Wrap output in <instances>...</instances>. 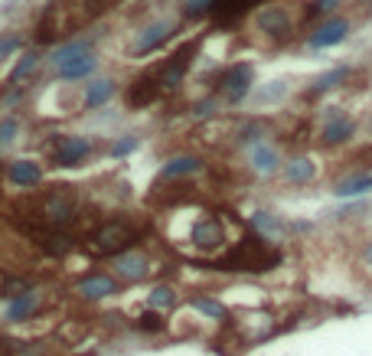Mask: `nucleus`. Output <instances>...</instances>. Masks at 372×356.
Listing matches in <instances>:
<instances>
[{
	"label": "nucleus",
	"mask_w": 372,
	"mask_h": 356,
	"mask_svg": "<svg viewBox=\"0 0 372 356\" xmlns=\"http://www.w3.org/2000/svg\"><path fill=\"white\" fill-rule=\"evenodd\" d=\"M277 261H281L277 248H271L261 236H248L242 242H235L232 252H225L219 268L223 271H271Z\"/></svg>",
	"instance_id": "f257e3e1"
},
{
	"label": "nucleus",
	"mask_w": 372,
	"mask_h": 356,
	"mask_svg": "<svg viewBox=\"0 0 372 356\" xmlns=\"http://www.w3.org/2000/svg\"><path fill=\"white\" fill-rule=\"evenodd\" d=\"M134 242H138V229H131V222L108 219L92 236V252H98V255H128Z\"/></svg>",
	"instance_id": "f03ea898"
},
{
	"label": "nucleus",
	"mask_w": 372,
	"mask_h": 356,
	"mask_svg": "<svg viewBox=\"0 0 372 356\" xmlns=\"http://www.w3.org/2000/svg\"><path fill=\"white\" fill-rule=\"evenodd\" d=\"M252 79H255V69L248 63H235L229 65L223 72V79H219V86H223L225 98L229 102H242L248 92H252Z\"/></svg>",
	"instance_id": "7ed1b4c3"
},
{
	"label": "nucleus",
	"mask_w": 372,
	"mask_h": 356,
	"mask_svg": "<svg viewBox=\"0 0 372 356\" xmlns=\"http://www.w3.org/2000/svg\"><path fill=\"white\" fill-rule=\"evenodd\" d=\"M196 40L193 43H186L180 49L177 56H170V63L160 69V76H157V82H160V88H177L183 82V76H186V69H190V63H193V53H196Z\"/></svg>",
	"instance_id": "20e7f679"
},
{
	"label": "nucleus",
	"mask_w": 372,
	"mask_h": 356,
	"mask_svg": "<svg viewBox=\"0 0 372 356\" xmlns=\"http://www.w3.org/2000/svg\"><path fill=\"white\" fill-rule=\"evenodd\" d=\"M346 36H350V20H346V17H330V20H323L317 30L310 33L307 43L314 46V49H327V46L343 43Z\"/></svg>",
	"instance_id": "39448f33"
},
{
	"label": "nucleus",
	"mask_w": 372,
	"mask_h": 356,
	"mask_svg": "<svg viewBox=\"0 0 372 356\" xmlns=\"http://www.w3.org/2000/svg\"><path fill=\"white\" fill-rule=\"evenodd\" d=\"M92 154V144L86 138H59L53 147V163L56 167H79Z\"/></svg>",
	"instance_id": "423d86ee"
},
{
	"label": "nucleus",
	"mask_w": 372,
	"mask_h": 356,
	"mask_svg": "<svg viewBox=\"0 0 372 356\" xmlns=\"http://www.w3.org/2000/svg\"><path fill=\"white\" fill-rule=\"evenodd\" d=\"M261 0H216L213 3V17L219 23H235L242 20L248 10H255Z\"/></svg>",
	"instance_id": "0eeeda50"
},
{
	"label": "nucleus",
	"mask_w": 372,
	"mask_h": 356,
	"mask_svg": "<svg viewBox=\"0 0 372 356\" xmlns=\"http://www.w3.org/2000/svg\"><path fill=\"white\" fill-rule=\"evenodd\" d=\"M7 177H10L17 186H40L43 184V167L33 161H13L7 167Z\"/></svg>",
	"instance_id": "6e6552de"
},
{
	"label": "nucleus",
	"mask_w": 372,
	"mask_h": 356,
	"mask_svg": "<svg viewBox=\"0 0 372 356\" xmlns=\"http://www.w3.org/2000/svg\"><path fill=\"white\" fill-rule=\"evenodd\" d=\"M170 30H173V23L170 20H160V23H150L147 30H144V36L138 40V56H147V53H154L167 36H170Z\"/></svg>",
	"instance_id": "1a4fd4ad"
},
{
	"label": "nucleus",
	"mask_w": 372,
	"mask_h": 356,
	"mask_svg": "<svg viewBox=\"0 0 372 356\" xmlns=\"http://www.w3.org/2000/svg\"><path fill=\"white\" fill-rule=\"evenodd\" d=\"M350 138H353V121L346 115H337V108H333V118L323 124V144H343Z\"/></svg>",
	"instance_id": "9d476101"
},
{
	"label": "nucleus",
	"mask_w": 372,
	"mask_h": 356,
	"mask_svg": "<svg viewBox=\"0 0 372 356\" xmlns=\"http://www.w3.org/2000/svg\"><path fill=\"white\" fill-rule=\"evenodd\" d=\"M258 26H261V33H275V36H284L291 30L287 13L281 7H265V10L258 13Z\"/></svg>",
	"instance_id": "9b49d317"
},
{
	"label": "nucleus",
	"mask_w": 372,
	"mask_h": 356,
	"mask_svg": "<svg viewBox=\"0 0 372 356\" xmlns=\"http://www.w3.org/2000/svg\"><path fill=\"white\" fill-rule=\"evenodd\" d=\"M372 190V173H353V177H346V180H340V184L333 186V193L343 196V200H350V196H362Z\"/></svg>",
	"instance_id": "f8f14e48"
},
{
	"label": "nucleus",
	"mask_w": 372,
	"mask_h": 356,
	"mask_svg": "<svg viewBox=\"0 0 372 356\" xmlns=\"http://www.w3.org/2000/svg\"><path fill=\"white\" fill-rule=\"evenodd\" d=\"M163 88H160V82L157 79H150V76H144V79H138L134 86H131V92H128V102L131 105H150L154 98L160 95Z\"/></svg>",
	"instance_id": "ddd939ff"
},
{
	"label": "nucleus",
	"mask_w": 372,
	"mask_h": 356,
	"mask_svg": "<svg viewBox=\"0 0 372 356\" xmlns=\"http://www.w3.org/2000/svg\"><path fill=\"white\" fill-rule=\"evenodd\" d=\"M115 291V278H108V275H92L79 284V294L88 298V301H95V298H108V294Z\"/></svg>",
	"instance_id": "4468645a"
},
{
	"label": "nucleus",
	"mask_w": 372,
	"mask_h": 356,
	"mask_svg": "<svg viewBox=\"0 0 372 356\" xmlns=\"http://www.w3.org/2000/svg\"><path fill=\"white\" fill-rule=\"evenodd\" d=\"M314 163L307 161V157H294L291 163H284V177H287V184H310L314 180Z\"/></svg>",
	"instance_id": "2eb2a0df"
},
{
	"label": "nucleus",
	"mask_w": 372,
	"mask_h": 356,
	"mask_svg": "<svg viewBox=\"0 0 372 356\" xmlns=\"http://www.w3.org/2000/svg\"><path fill=\"white\" fill-rule=\"evenodd\" d=\"M92 69H95V56H79V59H72V63L59 65V79L75 82V79H86Z\"/></svg>",
	"instance_id": "dca6fc26"
},
{
	"label": "nucleus",
	"mask_w": 372,
	"mask_h": 356,
	"mask_svg": "<svg viewBox=\"0 0 372 356\" xmlns=\"http://www.w3.org/2000/svg\"><path fill=\"white\" fill-rule=\"evenodd\" d=\"M88 40H72V43H65V46H59L53 53V59L49 63H56V65H65V63H72V59H79V56H88Z\"/></svg>",
	"instance_id": "f3484780"
},
{
	"label": "nucleus",
	"mask_w": 372,
	"mask_h": 356,
	"mask_svg": "<svg viewBox=\"0 0 372 356\" xmlns=\"http://www.w3.org/2000/svg\"><path fill=\"white\" fill-rule=\"evenodd\" d=\"M252 163H255L258 173H275L277 170V151L275 147H268V144H255V151H252Z\"/></svg>",
	"instance_id": "a211bd4d"
},
{
	"label": "nucleus",
	"mask_w": 372,
	"mask_h": 356,
	"mask_svg": "<svg viewBox=\"0 0 372 356\" xmlns=\"http://www.w3.org/2000/svg\"><path fill=\"white\" fill-rule=\"evenodd\" d=\"M144 268H147V259H144V255H121V259H118V275H121V278H128V281H134V278H140V275H144Z\"/></svg>",
	"instance_id": "6ab92c4d"
},
{
	"label": "nucleus",
	"mask_w": 372,
	"mask_h": 356,
	"mask_svg": "<svg viewBox=\"0 0 372 356\" xmlns=\"http://www.w3.org/2000/svg\"><path fill=\"white\" fill-rule=\"evenodd\" d=\"M200 170H202V161H200V157H173V161H167V167H163V177L170 180V177L200 173Z\"/></svg>",
	"instance_id": "aec40b11"
},
{
	"label": "nucleus",
	"mask_w": 372,
	"mask_h": 356,
	"mask_svg": "<svg viewBox=\"0 0 372 356\" xmlns=\"http://www.w3.org/2000/svg\"><path fill=\"white\" fill-rule=\"evenodd\" d=\"M111 95H115V82H108V79H98V82H92V86H88L86 105H88V108H98V105H105Z\"/></svg>",
	"instance_id": "412c9836"
},
{
	"label": "nucleus",
	"mask_w": 372,
	"mask_h": 356,
	"mask_svg": "<svg viewBox=\"0 0 372 356\" xmlns=\"http://www.w3.org/2000/svg\"><path fill=\"white\" fill-rule=\"evenodd\" d=\"M350 79V65H337V69H330L327 76H320L317 82H314V95H320V92H330V88H337L340 82H346Z\"/></svg>",
	"instance_id": "4be33fe9"
},
{
	"label": "nucleus",
	"mask_w": 372,
	"mask_h": 356,
	"mask_svg": "<svg viewBox=\"0 0 372 356\" xmlns=\"http://www.w3.org/2000/svg\"><path fill=\"white\" fill-rule=\"evenodd\" d=\"M33 304H36V298H33V294H20V298H17V301L10 304L7 317H10V321H23V317H26V314L33 311Z\"/></svg>",
	"instance_id": "5701e85b"
},
{
	"label": "nucleus",
	"mask_w": 372,
	"mask_h": 356,
	"mask_svg": "<svg viewBox=\"0 0 372 356\" xmlns=\"http://www.w3.org/2000/svg\"><path fill=\"white\" fill-rule=\"evenodd\" d=\"M193 307H196V311H202V314H209V317H223V307H219V304L216 301H209V298H193Z\"/></svg>",
	"instance_id": "b1692460"
},
{
	"label": "nucleus",
	"mask_w": 372,
	"mask_h": 356,
	"mask_svg": "<svg viewBox=\"0 0 372 356\" xmlns=\"http://www.w3.org/2000/svg\"><path fill=\"white\" fill-rule=\"evenodd\" d=\"M216 0H186V13L190 17H200V13H213Z\"/></svg>",
	"instance_id": "393cba45"
},
{
	"label": "nucleus",
	"mask_w": 372,
	"mask_h": 356,
	"mask_svg": "<svg viewBox=\"0 0 372 356\" xmlns=\"http://www.w3.org/2000/svg\"><path fill=\"white\" fill-rule=\"evenodd\" d=\"M13 134H17V121L7 118L3 124H0V147H7V144L13 140Z\"/></svg>",
	"instance_id": "a878e982"
},
{
	"label": "nucleus",
	"mask_w": 372,
	"mask_h": 356,
	"mask_svg": "<svg viewBox=\"0 0 372 356\" xmlns=\"http://www.w3.org/2000/svg\"><path fill=\"white\" fill-rule=\"evenodd\" d=\"M150 304H157V307H167V304H173V294L167 291V288H157V291L150 294Z\"/></svg>",
	"instance_id": "bb28decb"
},
{
	"label": "nucleus",
	"mask_w": 372,
	"mask_h": 356,
	"mask_svg": "<svg viewBox=\"0 0 372 356\" xmlns=\"http://www.w3.org/2000/svg\"><path fill=\"white\" fill-rule=\"evenodd\" d=\"M140 321H144V330H163V321H160V314H144V317H140Z\"/></svg>",
	"instance_id": "cd10ccee"
},
{
	"label": "nucleus",
	"mask_w": 372,
	"mask_h": 356,
	"mask_svg": "<svg viewBox=\"0 0 372 356\" xmlns=\"http://www.w3.org/2000/svg\"><path fill=\"white\" fill-rule=\"evenodd\" d=\"M134 144H138V140H134V138H131V140H118L115 147H111V154H115V157H121V154L134 151Z\"/></svg>",
	"instance_id": "c85d7f7f"
},
{
	"label": "nucleus",
	"mask_w": 372,
	"mask_h": 356,
	"mask_svg": "<svg viewBox=\"0 0 372 356\" xmlns=\"http://www.w3.org/2000/svg\"><path fill=\"white\" fill-rule=\"evenodd\" d=\"M33 65H36V56H23V63L17 65V72H13V76L20 79V76H26V72H30Z\"/></svg>",
	"instance_id": "c756f323"
},
{
	"label": "nucleus",
	"mask_w": 372,
	"mask_h": 356,
	"mask_svg": "<svg viewBox=\"0 0 372 356\" xmlns=\"http://www.w3.org/2000/svg\"><path fill=\"white\" fill-rule=\"evenodd\" d=\"M17 43H20L17 36H13V40H7V43H0V56H7V53H10V49H13V46H17Z\"/></svg>",
	"instance_id": "7c9ffc66"
},
{
	"label": "nucleus",
	"mask_w": 372,
	"mask_h": 356,
	"mask_svg": "<svg viewBox=\"0 0 372 356\" xmlns=\"http://www.w3.org/2000/svg\"><path fill=\"white\" fill-rule=\"evenodd\" d=\"M362 261H366V265H369V268H372V242H369V245H366V248H362Z\"/></svg>",
	"instance_id": "2f4dec72"
}]
</instances>
